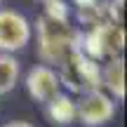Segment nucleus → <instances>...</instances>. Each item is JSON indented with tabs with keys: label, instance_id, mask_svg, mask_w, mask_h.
I'll return each instance as SVG.
<instances>
[{
	"label": "nucleus",
	"instance_id": "obj_1",
	"mask_svg": "<svg viewBox=\"0 0 127 127\" xmlns=\"http://www.w3.org/2000/svg\"><path fill=\"white\" fill-rule=\"evenodd\" d=\"M33 26V38H35L38 57L42 64L52 68H59L64 61L71 57L75 47H80V28H73L71 24H57L50 21L40 14Z\"/></svg>",
	"mask_w": 127,
	"mask_h": 127
},
{
	"label": "nucleus",
	"instance_id": "obj_2",
	"mask_svg": "<svg viewBox=\"0 0 127 127\" xmlns=\"http://www.w3.org/2000/svg\"><path fill=\"white\" fill-rule=\"evenodd\" d=\"M125 50V28L113 21H101L80 33V52L96 61L123 57Z\"/></svg>",
	"mask_w": 127,
	"mask_h": 127
},
{
	"label": "nucleus",
	"instance_id": "obj_3",
	"mask_svg": "<svg viewBox=\"0 0 127 127\" xmlns=\"http://www.w3.org/2000/svg\"><path fill=\"white\" fill-rule=\"evenodd\" d=\"M78 108V123L82 127H104L118 113V101L108 96L104 90H87L80 92L75 99Z\"/></svg>",
	"mask_w": 127,
	"mask_h": 127
},
{
	"label": "nucleus",
	"instance_id": "obj_4",
	"mask_svg": "<svg viewBox=\"0 0 127 127\" xmlns=\"http://www.w3.org/2000/svg\"><path fill=\"white\" fill-rule=\"evenodd\" d=\"M33 40V26L19 9L0 7V52L17 54Z\"/></svg>",
	"mask_w": 127,
	"mask_h": 127
},
{
	"label": "nucleus",
	"instance_id": "obj_5",
	"mask_svg": "<svg viewBox=\"0 0 127 127\" xmlns=\"http://www.w3.org/2000/svg\"><path fill=\"white\" fill-rule=\"evenodd\" d=\"M24 87H26L28 96L33 101L47 104L52 96H57L61 92V80H59L57 68L47 66V64H35L24 75Z\"/></svg>",
	"mask_w": 127,
	"mask_h": 127
},
{
	"label": "nucleus",
	"instance_id": "obj_6",
	"mask_svg": "<svg viewBox=\"0 0 127 127\" xmlns=\"http://www.w3.org/2000/svg\"><path fill=\"white\" fill-rule=\"evenodd\" d=\"M101 90L115 101H125V59L113 57V59L101 61Z\"/></svg>",
	"mask_w": 127,
	"mask_h": 127
},
{
	"label": "nucleus",
	"instance_id": "obj_7",
	"mask_svg": "<svg viewBox=\"0 0 127 127\" xmlns=\"http://www.w3.org/2000/svg\"><path fill=\"white\" fill-rule=\"evenodd\" d=\"M45 115L52 125L57 127H71L73 123H78V108H75V99L66 92H59L57 96H52L45 104Z\"/></svg>",
	"mask_w": 127,
	"mask_h": 127
},
{
	"label": "nucleus",
	"instance_id": "obj_8",
	"mask_svg": "<svg viewBox=\"0 0 127 127\" xmlns=\"http://www.w3.org/2000/svg\"><path fill=\"white\" fill-rule=\"evenodd\" d=\"M21 82V61L14 54L0 52V96L9 94Z\"/></svg>",
	"mask_w": 127,
	"mask_h": 127
},
{
	"label": "nucleus",
	"instance_id": "obj_9",
	"mask_svg": "<svg viewBox=\"0 0 127 127\" xmlns=\"http://www.w3.org/2000/svg\"><path fill=\"white\" fill-rule=\"evenodd\" d=\"M75 19L80 26L90 28V26H96L101 21H108L106 19V0H96L92 5H85V7H78L75 9Z\"/></svg>",
	"mask_w": 127,
	"mask_h": 127
},
{
	"label": "nucleus",
	"instance_id": "obj_10",
	"mask_svg": "<svg viewBox=\"0 0 127 127\" xmlns=\"http://www.w3.org/2000/svg\"><path fill=\"white\" fill-rule=\"evenodd\" d=\"M42 17L57 24H68L71 21V5L68 0H47L42 2Z\"/></svg>",
	"mask_w": 127,
	"mask_h": 127
},
{
	"label": "nucleus",
	"instance_id": "obj_11",
	"mask_svg": "<svg viewBox=\"0 0 127 127\" xmlns=\"http://www.w3.org/2000/svg\"><path fill=\"white\" fill-rule=\"evenodd\" d=\"M106 19L123 26V21H125V0H106Z\"/></svg>",
	"mask_w": 127,
	"mask_h": 127
},
{
	"label": "nucleus",
	"instance_id": "obj_12",
	"mask_svg": "<svg viewBox=\"0 0 127 127\" xmlns=\"http://www.w3.org/2000/svg\"><path fill=\"white\" fill-rule=\"evenodd\" d=\"M2 127H35L33 123H28V120H12V123L2 125Z\"/></svg>",
	"mask_w": 127,
	"mask_h": 127
},
{
	"label": "nucleus",
	"instance_id": "obj_13",
	"mask_svg": "<svg viewBox=\"0 0 127 127\" xmlns=\"http://www.w3.org/2000/svg\"><path fill=\"white\" fill-rule=\"evenodd\" d=\"M92 2H96V0H68V5H73V7H85V5H92Z\"/></svg>",
	"mask_w": 127,
	"mask_h": 127
},
{
	"label": "nucleus",
	"instance_id": "obj_14",
	"mask_svg": "<svg viewBox=\"0 0 127 127\" xmlns=\"http://www.w3.org/2000/svg\"><path fill=\"white\" fill-rule=\"evenodd\" d=\"M35 2H40V5H42V2H47V0H35Z\"/></svg>",
	"mask_w": 127,
	"mask_h": 127
},
{
	"label": "nucleus",
	"instance_id": "obj_15",
	"mask_svg": "<svg viewBox=\"0 0 127 127\" xmlns=\"http://www.w3.org/2000/svg\"><path fill=\"white\" fill-rule=\"evenodd\" d=\"M0 7H2V0H0Z\"/></svg>",
	"mask_w": 127,
	"mask_h": 127
}]
</instances>
